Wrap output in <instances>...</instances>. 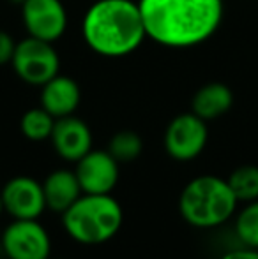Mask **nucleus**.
I'll use <instances>...</instances> for the list:
<instances>
[{
	"instance_id": "nucleus-13",
	"label": "nucleus",
	"mask_w": 258,
	"mask_h": 259,
	"mask_svg": "<svg viewBox=\"0 0 258 259\" xmlns=\"http://www.w3.org/2000/svg\"><path fill=\"white\" fill-rule=\"evenodd\" d=\"M46 210L62 215L83 194L75 169H55L43 182Z\"/></svg>"
},
{
	"instance_id": "nucleus-1",
	"label": "nucleus",
	"mask_w": 258,
	"mask_h": 259,
	"mask_svg": "<svg viewBox=\"0 0 258 259\" xmlns=\"http://www.w3.org/2000/svg\"><path fill=\"white\" fill-rule=\"evenodd\" d=\"M147 39L170 50L209 41L221 27L223 0H138Z\"/></svg>"
},
{
	"instance_id": "nucleus-17",
	"label": "nucleus",
	"mask_w": 258,
	"mask_h": 259,
	"mask_svg": "<svg viewBox=\"0 0 258 259\" xmlns=\"http://www.w3.org/2000/svg\"><path fill=\"white\" fill-rule=\"evenodd\" d=\"M108 152L114 155V159L119 164L124 162H133L143 152V140L138 133L129 129L119 131L108 141Z\"/></svg>"
},
{
	"instance_id": "nucleus-21",
	"label": "nucleus",
	"mask_w": 258,
	"mask_h": 259,
	"mask_svg": "<svg viewBox=\"0 0 258 259\" xmlns=\"http://www.w3.org/2000/svg\"><path fill=\"white\" fill-rule=\"evenodd\" d=\"M4 213V205H2V196H0V215Z\"/></svg>"
},
{
	"instance_id": "nucleus-22",
	"label": "nucleus",
	"mask_w": 258,
	"mask_h": 259,
	"mask_svg": "<svg viewBox=\"0 0 258 259\" xmlns=\"http://www.w3.org/2000/svg\"><path fill=\"white\" fill-rule=\"evenodd\" d=\"M9 2H16V4H20V6H21V4H23V0H9Z\"/></svg>"
},
{
	"instance_id": "nucleus-2",
	"label": "nucleus",
	"mask_w": 258,
	"mask_h": 259,
	"mask_svg": "<svg viewBox=\"0 0 258 259\" xmlns=\"http://www.w3.org/2000/svg\"><path fill=\"white\" fill-rule=\"evenodd\" d=\"M82 35L101 57H128L147 39L140 6L134 0H94L83 16Z\"/></svg>"
},
{
	"instance_id": "nucleus-8",
	"label": "nucleus",
	"mask_w": 258,
	"mask_h": 259,
	"mask_svg": "<svg viewBox=\"0 0 258 259\" xmlns=\"http://www.w3.org/2000/svg\"><path fill=\"white\" fill-rule=\"evenodd\" d=\"M20 7L28 35L55 42L65 34L67 11L62 0H23Z\"/></svg>"
},
{
	"instance_id": "nucleus-3",
	"label": "nucleus",
	"mask_w": 258,
	"mask_h": 259,
	"mask_svg": "<svg viewBox=\"0 0 258 259\" xmlns=\"http://www.w3.org/2000/svg\"><path fill=\"white\" fill-rule=\"evenodd\" d=\"M124 222V210L112 194L83 192L62 213L69 236L83 245H99L112 240Z\"/></svg>"
},
{
	"instance_id": "nucleus-16",
	"label": "nucleus",
	"mask_w": 258,
	"mask_h": 259,
	"mask_svg": "<svg viewBox=\"0 0 258 259\" xmlns=\"http://www.w3.org/2000/svg\"><path fill=\"white\" fill-rule=\"evenodd\" d=\"M227 182L239 203H251L258 199V166L255 164L235 167Z\"/></svg>"
},
{
	"instance_id": "nucleus-7",
	"label": "nucleus",
	"mask_w": 258,
	"mask_h": 259,
	"mask_svg": "<svg viewBox=\"0 0 258 259\" xmlns=\"http://www.w3.org/2000/svg\"><path fill=\"white\" fill-rule=\"evenodd\" d=\"M207 141H209L207 122L193 111L180 113L172 118L163 136L166 154L180 162L196 159L205 150Z\"/></svg>"
},
{
	"instance_id": "nucleus-18",
	"label": "nucleus",
	"mask_w": 258,
	"mask_h": 259,
	"mask_svg": "<svg viewBox=\"0 0 258 259\" xmlns=\"http://www.w3.org/2000/svg\"><path fill=\"white\" fill-rule=\"evenodd\" d=\"M235 235L244 247L258 249V199L246 203L235 217Z\"/></svg>"
},
{
	"instance_id": "nucleus-5",
	"label": "nucleus",
	"mask_w": 258,
	"mask_h": 259,
	"mask_svg": "<svg viewBox=\"0 0 258 259\" xmlns=\"http://www.w3.org/2000/svg\"><path fill=\"white\" fill-rule=\"evenodd\" d=\"M53 45L32 35L18 41L11 60L14 74L32 87H43L60 74V57Z\"/></svg>"
},
{
	"instance_id": "nucleus-15",
	"label": "nucleus",
	"mask_w": 258,
	"mask_h": 259,
	"mask_svg": "<svg viewBox=\"0 0 258 259\" xmlns=\"http://www.w3.org/2000/svg\"><path fill=\"white\" fill-rule=\"evenodd\" d=\"M55 116H52L45 108L27 109L20 118V131L30 141H46L52 138L55 127Z\"/></svg>"
},
{
	"instance_id": "nucleus-10",
	"label": "nucleus",
	"mask_w": 258,
	"mask_h": 259,
	"mask_svg": "<svg viewBox=\"0 0 258 259\" xmlns=\"http://www.w3.org/2000/svg\"><path fill=\"white\" fill-rule=\"evenodd\" d=\"M75 164V173L85 194H112L121 169L110 152L92 148Z\"/></svg>"
},
{
	"instance_id": "nucleus-6",
	"label": "nucleus",
	"mask_w": 258,
	"mask_h": 259,
	"mask_svg": "<svg viewBox=\"0 0 258 259\" xmlns=\"http://www.w3.org/2000/svg\"><path fill=\"white\" fill-rule=\"evenodd\" d=\"M7 259H50L52 240L38 219H14L2 233Z\"/></svg>"
},
{
	"instance_id": "nucleus-14",
	"label": "nucleus",
	"mask_w": 258,
	"mask_h": 259,
	"mask_svg": "<svg viewBox=\"0 0 258 259\" xmlns=\"http://www.w3.org/2000/svg\"><path fill=\"white\" fill-rule=\"evenodd\" d=\"M234 106V92L221 81H210L202 85L191 99V111L202 120H216L227 115Z\"/></svg>"
},
{
	"instance_id": "nucleus-11",
	"label": "nucleus",
	"mask_w": 258,
	"mask_h": 259,
	"mask_svg": "<svg viewBox=\"0 0 258 259\" xmlns=\"http://www.w3.org/2000/svg\"><path fill=\"white\" fill-rule=\"evenodd\" d=\"M50 141L59 157H62L67 162H78L83 155L92 150L90 127L75 115L55 120Z\"/></svg>"
},
{
	"instance_id": "nucleus-12",
	"label": "nucleus",
	"mask_w": 258,
	"mask_h": 259,
	"mask_svg": "<svg viewBox=\"0 0 258 259\" xmlns=\"http://www.w3.org/2000/svg\"><path fill=\"white\" fill-rule=\"evenodd\" d=\"M41 108H45L55 118L75 115L82 103V89L76 79L64 74H57L41 87Z\"/></svg>"
},
{
	"instance_id": "nucleus-19",
	"label": "nucleus",
	"mask_w": 258,
	"mask_h": 259,
	"mask_svg": "<svg viewBox=\"0 0 258 259\" xmlns=\"http://www.w3.org/2000/svg\"><path fill=\"white\" fill-rule=\"evenodd\" d=\"M14 50H16V41L7 30L0 28V65H7L13 60Z\"/></svg>"
},
{
	"instance_id": "nucleus-4",
	"label": "nucleus",
	"mask_w": 258,
	"mask_h": 259,
	"mask_svg": "<svg viewBox=\"0 0 258 259\" xmlns=\"http://www.w3.org/2000/svg\"><path fill=\"white\" fill-rule=\"evenodd\" d=\"M237 198L227 178L216 175H200L188 182L179 198V211L193 228H217L230 221L237 210Z\"/></svg>"
},
{
	"instance_id": "nucleus-9",
	"label": "nucleus",
	"mask_w": 258,
	"mask_h": 259,
	"mask_svg": "<svg viewBox=\"0 0 258 259\" xmlns=\"http://www.w3.org/2000/svg\"><path fill=\"white\" fill-rule=\"evenodd\" d=\"M4 211L13 219H39L46 210L43 184L32 177H14L0 189Z\"/></svg>"
},
{
	"instance_id": "nucleus-20",
	"label": "nucleus",
	"mask_w": 258,
	"mask_h": 259,
	"mask_svg": "<svg viewBox=\"0 0 258 259\" xmlns=\"http://www.w3.org/2000/svg\"><path fill=\"white\" fill-rule=\"evenodd\" d=\"M219 259H258V249L244 247V249H235L230 252L223 254Z\"/></svg>"
}]
</instances>
